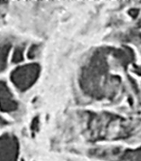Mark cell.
<instances>
[{
	"label": "cell",
	"mask_w": 141,
	"mask_h": 161,
	"mask_svg": "<svg viewBox=\"0 0 141 161\" xmlns=\"http://www.w3.org/2000/svg\"><path fill=\"white\" fill-rule=\"evenodd\" d=\"M40 66L37 64L22 65L10 75L13 84L19 91H26L31 88L38 78Z\"/></svg>",
	"instance_id": "cell-1"
},
{
	"label": "cell",
	"mask_w": 141,
	"mask_h": 161,
	"mask_svg": "<svg viewBox=\"0 0 141 161\" xmlns=\"http://www.w3.org/2000/svg\"><path fill=\"white\" fill-rule=\"evenodd\" d=\"M18 140L15 135L6 133L0 136V161H18Z\"/></svg>",
	"instance_id": "cell-2"
},
{
	"label": "cell",
	"mask_w": 141,
	"mask_h": 161,
	"mask_svg": "<svg viewBox=\"0 0 141 161\" xmlns=\"http://www.w3.org/2000/svg\"><path fill=\"white\" fill-rule=\"evenodd\" d=\"M18 108V103L6 84L0 80V109L5 113H12Z\"/></svg>",
	"instance_id": "cell-3"
},
{
	"label": "cell",
	"mask_w": 141,
	"mask_h": 161,
	"mask_svg": "<svg viewBox=\"0 0 141 161\" xmlns=\"http://www.w3.org/2000/svg\"><path fill=\"white\" fill-rule=\"evenodd\" d=\"M95 155L99 156L101 159H105L110 161H141V150L135 151H101L100 153H95Z\"/></svg>",
	"instance_id": "cell-4"
},
{
	"label": "cell",
	"mask_w": 141,
	"mask_h": 161,
	"mask_svg": "<svg viewBox=\"0 0 141 161\" xmlns=\"http://www.w3.org/2000/svg\"><path fill=\"white\" fill-rule=\"evenodd\" d=\"M12 48V40L9 37H0V72L5 70L8 58Z\"/></svg>",
	"instance_id": "cell-5"
},
{
	"label": "cell",
	"mask_w": 141,
	"mask_h": 161,
	"mask_svg": "<svg viewBox=\"0 0 141 161\" xmlns=\"http://www.w3.org/2000/svg\"><path fill=\"white\" fill-rule=\"evenodd\" d=\"M24 45L20 44L15 48L12 56V63L13 64H18L23 60V52H24Z\"/></svg>",
	"instance_id": "cell-6"
},
{
	"label": "cell",
	"mask_w": 141,
	"mask_h": 161,
	"mask_svg": "<svg viewBox=\"0 0 141 161\" xmlns=\"http://www.w3.org/2000/svg\"><path fill=\"white\" fill-rule=\"evenodd\" d=\"M39 45H37V44H33L30 47L28 50V56L29 58H34L38 55V53L39 52Z\"/></svg>",
	"instance_id": "cell-7"
},
{
	"label": "cell",
	"mask_w": 141,
	"mask_h": 161,
	"mask_svg": "<svg viewBox=\"0 0 141 161\" xmlns=\"http://www.w3.org/2000/svg\"><path fill=\"white\" fill-rule=\"evenodd\" d=\"M38 118L34 119L33 123H32V130H38Z\"/></svg>",
	"instance_id": "cell-8"
},
{
	"label": "cell",
	"mask_w": 141,
	"mask_h": 161,
	"mask_svg": "<svg viewBox=\"0 0 141 161\" xmlns=\"http://www.w3.org/2000/svg\"><path fill=\"white\" fill-rule=\"evenodd\" d=\"M8 125V122L6 120H5L4 119L2 118L1 116H0V128L3 127V126H5V125Z\"/></svg>",
	"instance_id": "cell-9"
}]
</instances>
